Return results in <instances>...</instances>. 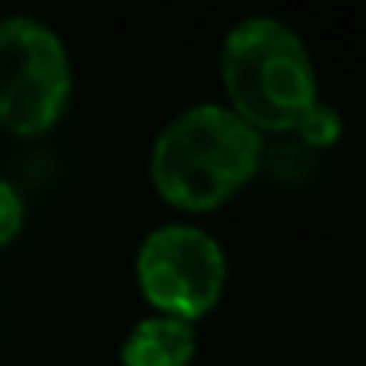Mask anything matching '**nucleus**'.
I'll list each match as a JSON object with an SVG mask.
<instances>
[{
    "label": "nucleus",
    "instance_id": "7",
    "mask_svg": "<svg viewBox=\"0 0 366 366\" xmlns=\"http://www.w3.org/2000/svg\"><path fill=\"white\" fill-rule=\"evenodd\" d=\"M23 228V199L6 180H0V247L10 244Z\"/></svg>",
    "mask_w": 366,
    "mask_h": 366
},
{
    "label": "nucleus",
    "instance_id": "1",
    "mask_svg": "<svg viewBox=\"0 0 366 366\" xmlns=\"http://www.w3.org/2000/svg\"><path fill=\"white\" fill-rule=\"evenodd\" d=\"M260 132L232 109L202 103L180 113L158 135L152 180L183 212H209L228 202L260 164Z\"/></svg>",
    "mask_w": 366,
    "mask_h": 366
},
{
    "label": "nucleus",
    "instance_id": "3",
    "mask_svg": "<svg viewBox=\"0 0 366 366\" xmlns=\"http://www.w3.org/2000/svg\"><path fill=\"white\" fill-rule=\"evenodd\" d=\"M71 97V61L61 39L32 16L0 19V126L42 135Z\"/></svg>",
    "mask_w": 366,
    "mask_h": 366
},
{
    "label": "nucleus",
    "instance_id": "2",
    "mask_svg": "<svg viewBox=\"0 0 366 366\" xmlns=\"http://www.w3.org/2000/svg\"><path fill=\"white\" fill-rule=\"evenodd\" d=\"M222 77L232 113L254 132L296 129L318 100L315 68L302 39L280 19L254 16L238 23L222 45Z\"/></svg>",
    "mask_w": 366,
    "mask_h": 366
},
{
    "label": "nucleus",
    "instance_id": "6",
    "mask_svg": "<svg viewBox=\"0 0 366 366\" xmlns=\"http://www.w3.org/2000/svg\"><path fill=\"white\" fill-rule=\"evenodd\" d=\"M296 129H299V135H302L309 145L325 148V145H331V142L341 135V116H337L328 103H318L315 100L302 113V119L296 122Z\"/></svg>",
    "mask_w": 366,
    "mask_h": 366
},
{
    "label": "nucleus",
    "instance_id": "4",
    "mask_svg": "<svg viewBox=\"0 0 366 366\" xmlns=\"http://www.w3.org/2000/svg\"><path fill=\"white\" fill-rule=\"evenodd\" d=\"M135 273L154 309L193 325L222 299L225 254L202 228L164 225L142 241Z\"/></svg>",
    "mask_w": 366,
    "mask_h": 366
},
{
    "label": "nucleus",
    "instance_id": "5",
    "mask_svg": "<svg viewBox=\"0 0 366 366\" xmlns=\"http://www.w3.org/2000/svg\"><path fill=\"white\" fill-rule=\"evenodd\" d=\"M193 357V325L171 315H154L139 322L122 344V366H189Z\"/></svg>",
    "mask_w": 366,
    "mask_h": 366
}]
</instances>
